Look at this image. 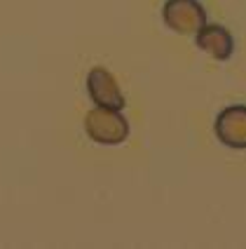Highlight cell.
<instances>
[{"label": "cell", "instance_id": "obj_5", "mask_svg": "<svg viewBox=\"0 0 246 249\" xmlns=\"http://www.w3.org/2000/svg\"><path fill=\"white\" fill-rule=\"evenodd\" d=\"M195 45L204 52V54L213 56L218 61H228L234 54V38L228 28L213 26V24H204L195 33Z\"/></svg>", "mask_w": 246, "mask_h": 249}, {"label": "cell", "instance_id": "obj_3", "mask_svg": "<svg viewBox=\"0 0 246 249\" xmlns=\"http://www.w3.org/2000/svg\"><path fill=\"white\" fill-rule=\"evenodd\" d=\"M213 132L223 146L232 151H246V106L234 104L216 115Z\"/></svg>", "mask_w": 246, "mask_h": 249}, {"label": "cell", "instance_id": "obj_2", "mask_svg": "<svg viewBox=\"0 0 246 249\" xmlns=\"http://www.w3.org/2000/svg\"><path fill=\"white\" fill-rule=\"evenodd\" d=\"M162 19L178 36H195L206 24V10L199 0H166Z\"/></svg>", "mask_w": 246, "mask_h": 249}, {"label": "cell", "instance_id": "obj_4", "mask_svg": "<svg viewBox=\"0 0 246 249\" xmlns=\"http://www.w3.org/2000/svg\"><path fill=\"white\" fill-rule=\"evenodd\" d=\"M87 92H89L92 101L101 108H113V111H122L124 108L122 89H120L117 80L103 66H94L87 73Z\"/></svg>", "mask_w": 246, "mask_h": 249}, {"label": "cell", "instance_id": "obj_1", "mask_svg": "<svg viewBox=\"0 0 246 249\" xmlns=\"http://www.w3.org/2000/svg\"><path fill=\"white\" fill-rule=\"evenodd\" d=\"M84 132L94 143L120 146L129 137V123L120 111L96 106L84 115Z\"/></svg>", "mask_w": 246, "mask_h": 249}]
</instances>
